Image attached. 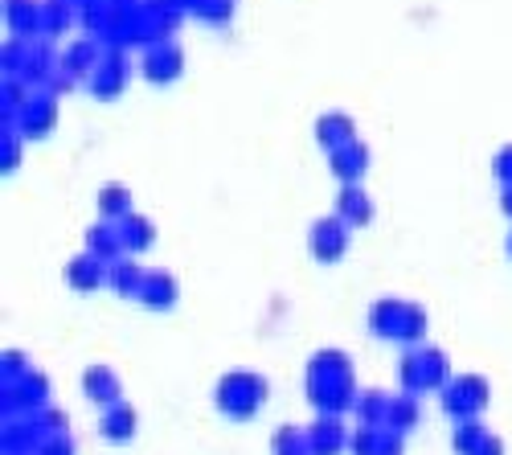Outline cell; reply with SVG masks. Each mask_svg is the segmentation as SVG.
Segmentation results:
<instances>
[{"label": "cell", "mask_w": 512, "mask_h": 455, "mask_svg": "<svg viewBox=\"0 0 512 455\" xmlns=\"http://www.w3.org/2000/svg\"><path fill=\"white\" fill-rule=\"evenodd\" d=\"M13 128H17L25 140H46V136L58 128V95L41 87V91L13 115Z\"/></svg>", "instance_id": "5b68a950"}, {"label": "cell", "mask_w": 512, "mask_h": 455, "mask_svg": "<svg viewBox=\"0 0 512 455\" xmlns=\"http://www.w3.org/2000/svg\"><path fill=\"white\" fill-rule=\"evenodd\" d=\"M492 173H496V181H500V185H512V144H504V148L496 152Z\"/></svg>", "instance_id": "d590c367"}, {"label": "cell", "mask_w": 512, "mask_h": 455, "mask_svg": "<svg viewBox=\"0 0 512 455\" xmlns=\"http://www.w3.org/2000/svg\"><path fill=\"white\" fill-rule=\"evenodd\" d=\"M21 140L25 136L5 123V140H0V169H5V173H13L17 164H21Z\"/></svg>", "instance_id": "1f68e13d"}, {"label": "cell", "mask_w": 512, "mask_h": 455, "mask_svg": "<svg viewBox=\"0 0 512 455\" xmlns=\"http://www.w3.org/2000/svg\"><path fill=\"white\" fill-rule=\"evenodd\" d=\"M127 78H132V66H127V54L115 46V50L103 54L99 70H95L87 82H91V91H95L99 99H119L123 87H127Z\"/></svg>", "instance_id": "9c48e42d"}, {"label": "cell", "mask_w": 512, "mask_h": 455, "mask_svg": "<svg viewBox=\"0 0 512 455\" xmlns=\"http://www.w3.org/2000/svg\"><path fill=\"white\" fill-rule=\"evenodd\" d=\"M349 222L345 218H336V214H328V218H320L316 226H312V234H308V246H312V255L320 259V263H340L345 259V251H349Z\"/></svg>", "instance_id": "ba28073f"}, {"label": "cell", "mask_w": 512, "mask_h": 455, "mask_svg": "<svg viewBox=\"0 0 512 455\" xmlns=\"http://www.w3.org/2000/svg\"><path fill=\"white\" fill-rule=\"evenodd\" d=\"M402 312H406V300H377L373 312H369V328H373L381 341H398Z\"/></svg>", "instance_id": "603a6c76"}, {"label": "cell", "mask_w": 512, "mask_h": 455, "mask_svg": "<svg viewBox=\"0 0 512 455\" xmlns=\"http://www.w3.org/2000/svg\"><path fill=\"white\" fill-rule=\"evenodd\" d=\"M99 62H103V41L99 37H78L74 46L62 54V70L66 74H74V78H91L95 70H99Z\"/></svg>", "instance_id": "4fadbf2b"}, {"label": "cell", "mask_w": 512, "mask_h": 455, "mask_svg": "<svg viewBox=\"0 0 512 455\" xmlns=\"http://www.w3.org/2000/svg\"><path fill=\"white\" fill-rule=\"evenodd\" d=\"M316 140H320V148H340V144H349V140H357V123H353V115H345V111H324L320 119H316Z\"/></svg>", "instance_id": "d6986e66"}, {"label": "cell", "mask_w": 512, "mask_h": 455, "mask_svg": "<svg viewBox=\"0 0 512 455\" xmlns=\"http://www.w3.org/2000/svg\"><path fill=\"white\" fill-rule=\"evenodd\" d=\"M500 210L512 218V185H504V193H500Z\"/></svg>", "instance_id": "f35d334b"}, {"label": "cell", "mask_w": 512, "mask_h": 455, "mask_svg": "<svg viewBox=\"0 0 512 455\" xmlns=\"http://www.w3.org/2000/svg\"><path fill=\"white\" fill-rule=\"evenodd\" d=\"M66 283L74 287V292H99V287L107 283V263L95 259L91 251H82L78 259L66 263Z\"/></svg>", "instance_id": "9a60e30c"}, {"label": "cell", "mask_w": 512, "mask_h": 455, "mask_svg": "<svg viewBox=\"0 0 512 455\" xmlns=\"http://www.w3.org/2000/svg\"><path fill=\"white\" fill-rule=\"evenodd\" d=\"M328 169L336 181H345V185H361V177L369 173V148L361 140H349V144H340L328 152Z\"/></svg>", "instance_id": "30bf717a"}, {"label": "cell", "mask_w": 512, "mask_h": 455, "mask_svg": "<svg viewBox=\"0 0 512 455\" xmlns=\"http://www.w3.org/2000/svg\"><path fill=\"white\" fill-rule=\"evenodd\" d=\"M357 415H361V427H386V419H390V398L381 394V390L357 394Z\"/></svg>", "instance_id": "83f0119b"}, {"label": "cell", "mask_w": 512, "mask_h": 455, "mask_svg": "<svg viewBox=\"0 0 512 455\" xmlns=\"http://www.w3.org/2000/svg\"><path fill=\"white\" fill-rule=\"evenodd\" d=\"M480 455H504V443H500L496 435H488V439H484V447H480Z\"/></svg>", "instance_id": "74e56055"}, {"label": "cell", "mask_w": 512, "mask_h": 455, "mask_svg": "<svg viewBox=\"0 0 512 455\" xmlns=\"http://www.w3.org/2000/svg\"><path fill=\"white\" fill-rule=\"evenodd\" d=\"M308 443H312V455H340V447L349 443L340 415H320V419L308 427Z\"/></svg>", "instance_id": "ac0fdd59"}, {"label": "cell", "mask_w": 512, "mask_h": 455, "mask_svg": "<svg viewBox=\"0 0 512 455\" xmlns=\"http://www.w3.org/2000/svg\"><path fill=\"white\" fill-rule=\"evenodd\" d=\"M5 21L13 29V37H33L41 33V0H5Z\"/></svg>", "instance_id": "7402d4cb"}, {"label": "cell", "mask_w": 512, "mask_h": 455, "mask_svg": "<svg viewBox=\"0 0 512 455\" xmlns=\"http://www.w3.org/2000/svg\"><path fill=\"white\" fill-rule=\"evenodd\" d=\"M308 398L320 415H345L349 406H357L353 365L340 349H320L308 361Z\"/></svg>", "instance_id": "6da1fadb"}, {"label": "cell", "mask_w": 512, "mask_h": 455, "mask_svg": "<svg viewBox=\"0 0 512 455\" xmlns=\"http://www.w3.org/2000/svg\"><path fill=\"white\" fill-rule=\"evenodd\" d=\"M82 394H87L95 406H111V402H119V394H123L119 374H115L111 365H91L87 374H82Z\"/></svg>", "instance_id": "e0dca14e"}, {"label": "cell", "mask_w": 512, "mask_h": 455, "mask_svg": "<svg viewBox=\"0 0 512 455\" xmlns=\"http://www.w3.org/2000/svg\"><path fill=\"white\" fill-rule=\"evenodd\" d=\"M353 455H402V431L394 427H361L353 439H349Z\"/></svg>", "instance_id": "7c38bea8"}, {"label": "cell", "mask_w": 512, "mask_h": 455, "mask_svg": "<svg viewBox=\"0 0 512 455\" xmlns=\"http://www.w3.org/2000/svg\"><path fill=\"white\" fill-rule=\"evenodd\" d=\"M74 5H78V9H87V5H95V0H74Z\"/></svg>", "instance_id": "ab89813d"}, {"label": "cell", "mask_w": 512, "mask_h": 455, "mask_svg": "<svg viewBox=\"0 0 512 455\" xmlns=\"http://www.w3.org/2000/svg\"><path fill=\"white\" fill-rule=\"evenodd\" d=\"M144 267L140 263H132V255H123V259H115V263H107V287L115 296H132V300H140V287H144Z\"/></svg>", "instance_id": "ffe728a7"}, {"label": "cell", "mask_w": 512, "mask_h": 455, "mask_svg": "<svg viewBox=\"0 0 512 455\" xmlns=\"http://www.w3.org/2000/svg\"><path fill=\"white\" fill-rule=\"evenodd\" d=\"M99 214L107 222H123L132 214V193H127V185H103L99 189Z\"/></svg>", "instance_id": "484cf974"}, {"label": "cell", "mask_w": 512, "mask_h": 455, "mask_svg": "<svg viewBox=\"0 0 512 455\" xmlns=\"http://www.w3.org/2000/svg\"><path fill=\"white\" fill-rule=\"evenodd\" d=\"M33 419H37V427H41V435H46V439H50V435H70L62 410H50V406H46V410H37Z\"/></svg>", "instance_id": "d6a6232c"}, {"label": "cell", "mask_w": 512, "mask_h": 455, "mask_svg": "<svg viewBox=\"0 0 512 455\" xmlns=\"http://www.w3.org/2000/svg\"><path fill=\"white\" fill-rule=\"evenodd\" d=\"M185 70V54L177 41H156V46H144L140 54V74L156 87H168V82H177Z\"/></svg>", "instance_id": "52a82bcc"}, {"label": "cell", "mask_w": 512, "mask_h": 455, "mask_svg": "<svg viewBox=\"0 0 512 455\" xmlns=\"http://www.w3.org/2000/svg\"><path fill=\"white\" fill-rule=\"evenodd\" d=\"M398 382L406 394H426V390H443L451 382L447 374V353L443 349H426V345H410L398 361Z\"/></svg>", "instance_id": "3957f363"}, {"label": "cell", "mask_w": 512, "mask_h": 455, "mask_svg": "<svg viewBox=\"0 0 512 455\" xmlns=\"http://www.w3.org/2000/svg\"><path fill=\"white\" fill-rule=\"evenodd\" d=\"M336 218H345L353 230L369 226V222H373V201H369V193H365L361 185H345V189H340V197H336Z\"/></svg>", "instance_id": "44dd1931"}, {"label": "cell", "mask_w": 512, "mask_h": 455, "mask_svg": "<svg viewBox=\"0 0 512 455\" xmlns=\"http://www.w3.org/2000/svg\"><path fill=\"white\" fill-rule=\"evenodd\" d=\"M443 410L455 419V423H463V419H480V410L488 406V398H492V386H488V378H480V374H459V378H451L443 390Z\"/></svg>", "instance_id": "277c9868"}, {"label": "cell", "mask_w": 512, "mask_h": 455, "mask_svg": "<svg viewBox=\"0 0 512 455\" xmlns=\"http://www.w3.org/2000/svg\"><path fill=\"white\" fill-rule=\"evenodd\" d=\"M87 251L95 255V259H103V263H115V259H123L127 255V242H123V230H119V222H95L91 230H87Z\"/></svg>", "instance_id": "5bb4252c"}, {"label": "cell", "mask_w": 512, "mask_h": 455, "mask_svg": "<svg viewBox=\"0 0 512 455\" xmlns=\"http://www.w3.org/2000/svg\"><path fill=\"white\" fill-rule=\"evenodd\" d=\"M508 255H512V234H508Z\"/></svg>", "instance_id": "60d3db41"}, {"label": "cell", "mask_w": 512, "mask_h": 455, "mask_svg": "<svg viewBox=\"0 0 512 455\" xmlns=\"http://www.w3.org/2000/svg\"><path fill=\"white\" fill-rule=\"evenodd\" d=\"M33 455H74V439L70 435H50V439H41V447Z\"/></svg>", "instance_id": "e575fe53"}, {"label": "cell", "mask_w": 512, "mask_h": 455, "mask_svg": "<svg viewBox=\"0 0 512 455\" xmlns=\"http://www.w3.org/2000/svg\"><path fill=\"white\" fill-rule=\"evenodd\" d=\"M181 296V283L173 279V271H148L144 287H140V304L152 312H168Z\"/></svg>", "instance_id": "8fae6325"}, {"label": "cell", "mask_w": 512, "mask_h": 455, "mask_svg": "<svg viewBox=\"0 0 512 455\" xmlns=\"http://www.w3.org/2000/svg\"><path fill=\"white\" fill-rule=\"evenodd\" d=\"M484 439H488V431H484L480 419H463V423L451 431V447H455V455H480Z\"/></svg>", "instance_id": "4316f807"}, {"label": "cell", "mask_w": 512, "mask_h": 455, "mask_svg": "<svg viewBox=\"0 0 512 455\" xmlns=\"http://www.w3.org/2000/svg\"><path fill=\"white\" fill-rule=\"evenodd\" d=\"M33 95H29V82L25 78H5V107H13V115L29 103Z\"/></svg>", "instance_id": "836d02e7"}, {"label": "cell", "mask_w": 512, "mask_h": 455, "mask_svg": "<svg viewBox=\"0 0 512 455\" xmlns=\"http://www.w3.org/2000/svg\"><path fill=\"white\" fill-rule=\"evenodd\" d=\"M418 419H422V410H418V394H402V398H390V419H386V427H394V431H414L418 427Z\"/></svg>", "instance_id": "f1b7e54d"}, {"label": "cell", "mask_w": 512, "mask_h": 455, "mask_svg": "<svg viewBox=\"0 0 512 455\" xmlns=\"http://www.w3.org/2000/svg\"><path fill=\"white\" fill-rule=\"evenodd\" d=\"M119 230H123V242H127V255H140V251H148V246L156 242L152 218H144V214H136V210L119 222Z\"/></svg>", "instance_id": "d4e9b609"}, {"label": "cell", "mask_w": 512, "mask_h": 455, "mask_svg": "<svg viewBox=\"0 0 512 455\" xmlns=\"http://www.w3.org/2000/svg\"><path fill=\"white\" fill-rule=\"evenodd\" d=\"M267 394H271L267 378L250 374V369H234V374H226V378L218 382V394H213V402H218V410H222L226 419L246 423V419H254V415L263 410Z\"/></svg>", "instance_id": "7a4b0ae2"}, {"label": "cell", "mask_w": 512, "mask_h": 455, "mask_svg": "<svg viewBox=\"0 0 512 455\" xmlns=\"http://www.w3.org/2000/svg\"><path fill=\"white\" fill-rule=\"evenodd\" d=\"M422 337H426V308L406 300V312L398 324V345H422Z\"/></svg>", "instance_id": "f546056e"}, {"label": "cell", "mask_w": 512, "mask_h": 455, "mask_svg": "<svg viewBox=\"0 0 512 455\" xmlns=\"http://www.w3.org/2000/svg\"><path fill=\"white\" fill-rule=\"evenodd\" d=\"M50 406V378L37 374V369H29V374L5 382V410H13V415H37V410Z\"/></svg>", "instance_id": "8992f818"}, {"label": "cell", "mask_w": 512, "mask_h": 455, "mask_svg": "<svg viewBox=\"0 0 512 455\" xmlns=\"http://www.w3.org/2000/svg\"><path fill=\"white\" fill-rule=\"evenodd\" d=\"M0 361H5V382H13V378H21V374H29V361H25V353H21V349L5 353Z\"/></svg>", "instance_id": "8d00e7d4"}, {"label": "cell", "mask_w": 512, "mask_h": 455, "mask_svg": "<svg viewBox=\"0 0 512 455\" xmlns=\"http://www.w3.org/2000/svg\"><path fill=\"white\" fill-rule=\"evenodd\" d=\"M74 0H41V37H62L74 25Z\"/></svg>", "instance_id": "cb8c5ba5"}, {"label": "cell", "mask_w": 512, "mask_h": 455, "mask_svg": "<svg viewBox=\"0 0 512 455\" xmlns=\"http://www.w3.org/2000/svg\"><path fill=\"white\" fill-rule=\"evenodd\" d=\"M136 427H140V415H136V410L127 406L123 398L111 402V406H103V419H99L103 439H111V443H127V439L136 435Z\"/></svg>", "instance_id": "2e32d148"}, {"label": "cell", "mask_w": 512, "mask_h": 455, "mask_svg": "<svg viewBox=\"0 0 512 455\" xmlns=\"http://www.w3.org/2000/svg\"><path fill=\"white\" fill-rule=\"evenodd\" d=\"M275 455H312V443H308V431L304 427H279L275 439H271Z\"/></svg>", "instance_id": "4dcf8cb0"}]
</instances>
